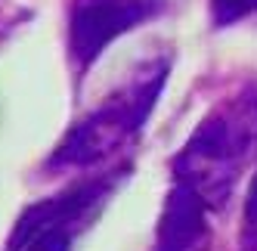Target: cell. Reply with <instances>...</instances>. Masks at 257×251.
I'll return each mask as SVG.
<instances>
[{
    "mask_svg": "<svg viewBox=\"0 0 257 251\" xmlns=\"http://www.w3.org/2000/svg\"><path fill=\"white\" fill-rule=\"evenodd\" d=\"M257 146V102H238L214 112L174 158V180L189 186L211 211L223 208Z\"/></svg>",
    "mask_w": 257,
    "mask_h": 251,
    "instance_id": "cell-1",
    "label": "cell"
},
{
    "mask_svg": "<svg viewBox=\"0 0 257 251\" xmlns=\"http://www.w3.org/2000/svg\"><path fill=\"white\" fill-rule=\"evenodd\" d=\"M168 78V59L146 65L134 81H127L118 93H112L96 112H90L81 124H75L65 140L56 146V152L50 155V168H90L96 161L108 158L127 146L146 118L152 115L155 99Z\"/></svg>",
    "mask_w": 257,
    "mask_h": 251,
    "instance_id": "cell-2",
    "label": "cell"
},
{
    "mask_svg": "<svg viewBox=\"0 0 257 251\" xmlns=\"http://www.w3.org/2000/svg\"><path fill=\"white\" fill-rule=\"evenodd\" d=\"M121 174L124 171L96 177V180H84L53 195V199L34 202L31 208H25L13 226L7 251H75V239L105 205Z\"/></svg>",
    "mask_w": 257,
    "mask_h": 251,
    "instance_id": "cell-3",
    "label": "cell"
},
{
    "mask_svg": "<svg viewBox=\"0 0 257 251\" xmlns=\"http://www.w3.org/2000/svg\"><path fill=\"white\" fill-rule=\"evenodd\" d=\"M161 10L164 0H75L68 22L71 62L84 71L115 38L149 22Z\"/></svg>",
    "mask_w": 257,
    "mask_h": 251,
    "instance_id": "cell-4",
    "label": "cell"
},
{
    "mask_svg": "<svg viewBox=\"0 0 257 251\" xmlns=\"http://www.w3.org/2000/svg\"><path fill=\"white\" fill-rule=\"evenodd\" d=\"M208 214L211 208L198 192L174 180L158 220V239L152 251H208L211 248Z\"/></svg>",
    "mask_w": 257,
    "mask_h": 251,
    "instance_id": "cell-5",
    "label": "cell"
},
{
    "mask_svg": "<svg viewBox=\"0 0 257 251\" xmlns=\"http://www.w3.org/2000/svg\"><path fill=\"white\" fill-rule=\"evenodd\" d=\"M214 10V22L217 25H232L245 16L257 13V0H211Z\"/></svg>",
    "mask_w": 257,
    "mask_h": 251,
    "instance_id": "cell-6",
    "label": "cell"
},
{
    "mask_svg": "<svg viewBox=\"0 0 257 251\" xmlns=\"http://www.w3.org/2000/svg\"><path fill=\"white\" fill-rule=\"evenodd\" d=\"M245 220H248V236H257V177L248 189V202H245Z\"/></svg>",
    "mask_w": 257,
    "mask_h": 251,
    "instance_id": "cell-7",
    "label": "cell"
},
{
    "mask_svg": "<svg viewBox=\"0 0 257 251\" xmlns=\"http://www.w3.org/2000/svg\"><path fill=\"white\" fill-rule=\"evenodd\" d=\"M245 251H257V236H245Z\"/></svg>",
    "mask_w": 257,
    "mask_h": 251,
    "instance_id": "cell-8",
    "label": "cell"
}]
</instances>
